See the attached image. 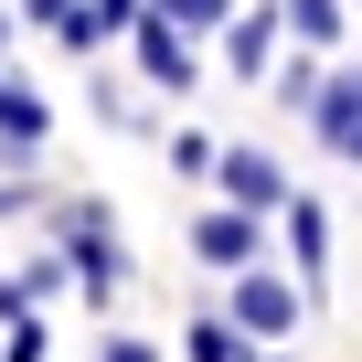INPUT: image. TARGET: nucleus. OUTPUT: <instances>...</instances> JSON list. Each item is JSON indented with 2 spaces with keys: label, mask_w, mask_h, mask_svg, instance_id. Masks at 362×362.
Masks as SVG:
<instances>
[{
  "label": "nucleus",
  "mask_w": 362,
  "mask_h": 362,
  "mask_svg": "<svg viewBox=\"0 0 362 362\" xmlns=\"http://www.w3.org/2000/svg\"><path fill=\"white\" fill-rule=\"evenodd\" d=\"M54 245H64V267H75V288H86L96 309L128 288V235H117L107 203H64V214H54Z\"/></svg>",
  "instance_id": "1"
},
{
  "label": "nucleus",
  "mask_w": 362,
  "mask_h": 362,
  "mask_svg": "<svg viewBox=\"0 0 362 362\" xmlns=\"http://www.w3.org/2000/svg\"><path fill=\"white\" fill-rule=\"evenodd\" d=\"M256 256H267V214H245V203H203V214H192V267L245 277Z\"/></svg>",
  "instance_id": "2"
},
{
  "label": "nucleus",
  "mask_w": 362,
  "mask_h": 362,
  "mask_svg": "<svg viewBox=\"0 0 362 362\" xmlns=\"http://www.w3.org/2000/svg\"><path fill=\"white\" fill-rule=\"evenodd\" d=\"M128 54H139V75H149L160 96H192V86H203V33H181V22H160V11H139Z\"/></svg>",
  "instance_id": "3"
},
{
  "label": "nucleus",
  "mask_w": 362,
  "mask_h": 362,
  "mask_svg": "<svg viewBox=\"0 0 362 362\" xmlns=\"http://www.w3.org/2000/svg\"><path fill=\"white\" fill-rule=\"evenodd\" d=\"M224 309L245 320V341H288V330H298V309H309V288H298V277H277V267L256 256V267L235 277V298H224Z\"/></svg>",
  "instance_id": "4"
},
{
  "label": "nucleus",
  "mask_w": 362,
  "mask_h": 362,
  "mask_svg": "<svg viewBox=\"0 0 362 362\" xmlns=\"http://www.w3.org/2000/svg\"><path fill=\"white\" fill-rule=\"evenodd\" d=\"M214 192H224V203H245V214H267V224H277V214H288V203H298V181H288V170H277V149H245V139H235V149H224V170H214Z\"/></svg>",
  "instance_id": "5"
},
{
  "label": "nucleus",
  "mask_w": 362,
  "mask_h": 362,
  "mask_svg": "<svg viewBox=\"0 0 362 362\" xmlns=\"http://www.w3.org/2000/svg\"><path fill=\"white\" fill-rule=\"evenodd\" d=\"M277 43H288V0H245V11L224 22V64H235L245 86L277 75Z\"/></svg>",
  "instance_id": "6"
},
{
  "label": "nucleus",
  "mask_w": 362,
  "mask_h": 362,
  "mask_svg": "<svg viewBox=\"0 0 362 362\" xmlns=\"http://www.w3.org/2000/svg\"><path fill=\"white\" fill-rule=\"evenodd\" d=\"M309 128H320V149H330V160H351V170H362V64H341V75L320 86Z\"/></svg>",
  "instance_id": "7"
},
{
  "label": "nucleus",
  "mask_w": 362,
  "mask_h": 362,
  "mask_svg": "<svg viewBox=\"0 0 362 362\" xmlns=\"http://www.w3.org/2000/svg\"><path fill=\"white\" fill-rule=\"evenodd\" d=\"M277 224H288V277H298V288L320 298V288H330V214H320V203L298 192V203H288Z\"/></svg>",
  "instance_id": "8"
},
{
  "label": "nucleus",
  "mask_w": 362,
  "mask_h": 362,
  "mask_svg": "<svg viewBox=\"0 0 362 362\" xmlns=\"http://www.w3.org/2000/svg\"><path fill=\"white\" fill-rule=\"evenodd\" d=\"M139 11H149V0H75V22H64L54 43H64V54H107V43L139 33Z\"/></svg>",
  "instance_id": "9"
},
{
  "label": "nucleus",
  "mask_w": 362,
  "mask_h": 362,
  "mask_svg": "<svg viewBox=\"0 0 362 362\" xmlns=\"http://www.w3.org/2000/svg\"><path fill=\"white\" fill-rule=\"evenodd\" d=\"M256 341H245V320L235 309H192V330H181V362H245Z\"/></svg>",
  "instance_id": "10"
},
{
  "label": "nucleus",
  "mask_w": 362,
  "mask_h": 362,
  "mask_svg": "<svg viewBox=\"0 0 362 362\" xmlns=\"http://www.w3.org/2000/svg\"><path fill=\"white\" fill-rule=\"evenodd\" d=\"M362 11H351V0H288V43H309V54H330L341 33H351Z\"/></svg>",
  "instance_id": "11"
},
{
  "label": "nucleus",
  "mask_w": 362,
  "mask_h": 362,
  "mask_svg": "<svg viewBox=\"0 0 362 362\" xmlns=\"http://www.w3.org/2000/svg\"><path fill=\"white\" fill-rule=\"evenodd\" d=\"M43 128H54V107H43L22 75H0V139H11V149H43Z\"/></svg>",
  "instance_id": "12"
},
{
  "label": "nucleus",
  "mask_w": 362,
  "mask_h": 362,
  "mask_svg": "<svg viewBox=\"0 0 362 362\" xmlns=\"http://www.w3.org/2000/svg\"><path fill=\"white\" fill-rule=\"evenodd\" d=\"M267 86H277V107H298V117H309V107H320V86H330V75H320V54H309V43H298V54H288V64H277V75H267Z\"/></svg>",
  "instance_id": "13"
},
{
  "label": "nucleus",
  "mask_w": 362,
  "mask_h": 362,
  "mask_svg": "<svg viewBox=\"0 0 362 362\" xmlns=\"http://www.w3.org/2000/svg\"><path fill=\"white\" fill-rule=\"evenodd\" d=\"M160 22H181V33H203V43H224V22L245 11V0H149Z\"/></svg>",
  "instance_id": "14"
},
{
  "label": "nucleus",
  "mask_w": 362,
  "mask_h": 362,
  "mask_svg": "<svg viewBox=\"0 0 362 362\" xmlns=\"http://www.w3.org/2000/svg\"><path fill=\"white\" fill-rule=\"evenodd\" d=\"M170 170H181V181H214V170H224V139H203V128H170Z\"/></svg>",
  "instance_id": "15"
},
{
  "label": "nucleus",
  "mask_w": 362,
  "mask_h": 362,
  "mask_svg": "<svg viewBox=\"0 0 362 362\" xmlns=\"http://www.w3.org/2000/svg\"><path fill=\"white\" fill-rule=\"evenodd\" d=\"M54 341H43V309H22V320H0V362H43Z\"/></svg>",
  "instance_id": "16"
},
{
  "label": "nucleus",
  "mask_w": 362,
  "mask_h": 362,
  "mask_svg": "<svg viewBox=\"0 0 362 362\" xmlns=\"http://www.w3.org/2000/svg\"><path fill=\"white\" fill-rule=\"evenodd\" d=\"M96 362H160V341H139V330H107V341H96Z\"/></svg>",
  "instance_id": "17"
},
{
  "label": "nucleus",
  "mask_w": 362,
  "mask_h": 362,
  "mask_svg": "<svg viewBox=\"0 0 362 362\" xmlns=\"http://www.w3.org/2000/svg\"><path fill=\"white\" fill-rule=\"evenodd\" d=\"M22 22H33V33H64V22H75V0H22Z\"/></svg>",
  "instance_id": "18"
},
{
  "label": "nucleus",
  "mask_w": 362,
  "mask_h": 362,
  "mask_svg": "<svg viewBox=\"0 0 362 362\" xmlns=\"http://www.w3.org/2000/svg\"><path fill=\"white\" fill-rule=\"evenodd\" d=\"M22 203H33V181H0V224H11V214H22Z\"/></svg>",
  "instance_id": "19"
},
{
  "label": "nucleus",
  "mask_w": 362,
  "mask_h": 362,
  "mask_svg": "<svg viewBox=\"0 0 362 362\" xmlns=\"http://www.w3.org/2000/svg\"><path fill=\"white\" fill-rule=\"evenodd\" d=\"M245 362H288V341H256V351H245Z\"/></svg>",
  "instance_id": "20"
},
{
  "label": "nucleus",
  "mask_w": 362,
  "mask_h": 362,
  "mask_svg": "<svg viewBox=\"0 0 362 362\" xmlns=\"http://www.w3.org/2000/svg\"><path fill=\"white\" fill-rule=\"evenodd\" d=\"M11 33H22V11H0V54H11Z\"/></svg>",
  "instance_id": "21"
}]
</instances>
